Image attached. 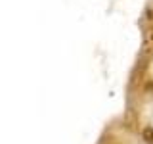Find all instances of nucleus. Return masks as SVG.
<instances>
[{
	"instance_id": "f257e3e1",
	"label": "nucleus",
	"mask_w": 153,
	"mask_h": 144,
	"mask_svg": "<svg viewBox=\"0 0 153 144\" xmlns=\"http://www.w3.org/2000/svg\"><path fill=\"white\" fill-rule=\"evenodd\" d=\"M143 140H146V144H153V129L143 131Z\"/></svg>"
}]
</instances>
